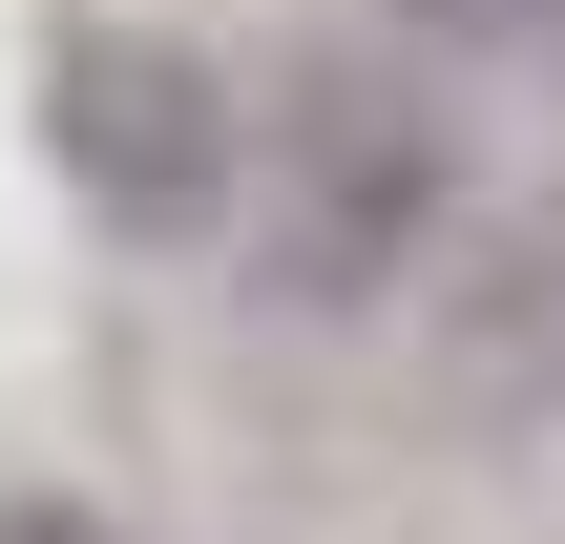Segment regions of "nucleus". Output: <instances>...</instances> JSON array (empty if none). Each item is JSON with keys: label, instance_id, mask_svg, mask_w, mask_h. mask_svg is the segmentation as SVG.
<instances>
[{"label": "nucleus", "instance_id": "1", "mask_svg": "<svg viewBox=\"0 0 565 544\" xmlns=\"http://www.w3.org/2000/svg\"><path fill=\"white\" fill-rule=\"evenodd\" d=\"M440 210H461V147H440L419 84H377V63L273 84V147H252V294L356 314V294H398V273L440 252Z\"/></svg>", "mask_w": 565, "mask_h": 544}, {"label": "nucleus", "instance_id": "2", "mask_svg": "<svg viewBox=\"0 0 565 544\" xmlns=\"http://www.w3.org/2000/svg\"><path fill=\"white\" fill-rule=\"evenodd\" d=\"M42 147H63V189H84L126 252H189V231H231V189H252V105H231L210 42H168V21H84V42L42 63Z\"/></svg>", "mask_w": 565, "mask_h": 544}, {"label": "nucleus", "instance_id": "3", "mask_svg": "<svg viewBox=\"0 0 565 544\" xmlns=\"http://www.w3.org/2000/svg\"><path fill=\"white\" fill-rule=\"evenodd\" d=\"M440 377H461L482 419H545V398H565V210H524V231L461 273V335H440Z\"/></svg>", "mask_w": 565, "mask_h": 544}, {"label": "nucleus", "instance_id": "4", "mask_svg": "<svg viewBox=\"0 0 565 544\" xmlns=\"http://www.w3.org/2000/svg\"><path fill=\"white\" fill-rule=\"evenodd\" d=\"M419 42H565V0H398Z\"/></svg>", "mask_w": 565, "mask_h": 544}, {"label": "nucleus", "instance_id": "5", "mask_svg": "<svg viewBox=\"0 0 565 544\" xmlns=\"http://www.w3.org/2000/svg\"><path fill=\"white\" fill-rule=\"evenodd\" d=\"M0 544H105V524H84V503H0Z\"/></svg>", "mask_w": 565, "mask_h": 544}]
</instances>
